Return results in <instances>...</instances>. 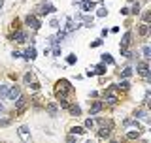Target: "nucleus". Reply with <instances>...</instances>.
I'll return each instance as SVG.
<instances>
[{"instance_id": "obj_1", "label": "nucleus", "mask_w": 151, "mask_h": 143, "mask_svg": "<svg viewBox=\"0 0 151 143\" xmlns=\"http://www.w3.org/2000/svg\"><path fill=\"white\" fill-rule=\"evenodd\" d=\"M70 92H72V85H70V81H68V79H60L59 83H57V87H55V94H57V98L63 100V98L68 96Z\"/></svg>"}, {"instance_id": "obj_2", "label": "nucleus", "mask_w": 151, "mask_h": 143, "mask_svg": "<svg viewBox=\"0 0 151 143\" xmlns=\"http://www.w3.org/2000/svg\"><path fill=\"white\" fill-rule=\"evenodd\" d=\"M138 74L149 83V66H147V62H140L138 64Z\"/></svg>"}, {"instance_id": "obj_3", "label": "nucleus", "mask_w": 151, "mask_h": 143, "mask_svg": "<svg viewBox=\"0 0 151 143\" xmlns=\"http://www.w3.org/2000/svg\"><path fill=\"white\" fill-rule=\"evenodd\" d=\"M27 104H28V98L27 96H19L17 100H15V109L19 113H23L27 109Z\"/></svg>"}, {"instance_id": "obj_4", "label": "nucleus", "mask_w": 151, "mask_h": 143, "mask_svg": "<svg viewBox=\"0 0 151 143\" xmlns=\"http://www.w3.org/2000/svg\"><path fill=\"white\" fill-rule=\"evenodd\" d=\"M25 25L30 26V28H34V30H38V28H40V21H38L34 15H27L25 17Z\"/></svg>"}, {"instance_id": "obj_5", "label": "nucleus", "mask_w": 151, "mask_h": 143, "mask_svg": "<svg viewBox=\"0 0 151 143\" xmlns=\"http://www.w3.org/2000/svg\"><path fill=\"white\" fill-rule=\"evenodd\" d=\"M19 96H21V89H19L17 85H13L12 89H8V96L6 98H9V100H13V102H15Z\"/></svg>"}, {"instance_id": "obj_6", "label": "nucleus", "mask_w": 151, "mask_h": 143, "mask_svg": "<svg viewBox=\"0 0 151 143\" xmlns=\"http://www.w3.org/2000/svg\"><path fill=\"white\" fill-rule=\"evenodd\" d=\"M102 102H93L91 104V107H89V113H91V115H96V113H100L102 111Z\"/></svg>"}, {"instance_id": "obj_7", "label": "nucleus", "mask_w": 151, "mask_h": 143, "mask_svg": "<svg viewBox=\"0 0 151 143\" xmlns=\"http://www.w3.org/2000/svg\"><path fill=\"white\" fill-rule=\"evenodd\" d=\"M9 38H12V40H15L17 44H23V41L27 40V34H25V32H21V30H17L15 34H12Z\"/></svg>"}, {"instance_id": "obj_8", "label": "nucleus", "mask_w": 151, "mask_h": 143, "mask_svg": "<svg viewBox=\"0 0 151 143\" xmlns=\"http://www.w3.org/2000/svg\"><path fill=\"white\" fill-rule=\"evenodd\" d=\"M94 6H96V4L91 2V0H81V9H83V11H91Z\"/></svg>"}, {"instance_id": "obj_9", "label": "nucleus", "mask_w": 151, "mask_h": 143, "mask_svg": "<svg viewBox=\"0 0 151 143\" xmlns=\"http://www.w3.org/2000/svg\"><path fill=\"white\" fill-rule=\"evenodd\" d=\"M132 115H134V119H145V121H147V111H145V109H136L134 113H132Z\"/></svg>"}, {"instance_id": "obj_10", "label": "nucleus", "mask_w": 151, "mask_h": 143, "mask_svg": "<svg viewBox=\"0 0 151 143\" xmlns=\"http://www.w3.org/2000/svg\"><path fill=\"white\" fill-rule=\"evenodd\" d=\"M40 13H44V15H47V13H53L55 11V6H51V4H44V6H40Z\"/></svg>"}, {"instance_id": "obj_11", "label": "nucleus", "mask_w": 151, "mask_h": 143, "mask_svg": "<svg viewBox=\"0 0 151 143\" xmlns=\"http://www.w3.org/2000/svg\"><path fill=\"white\" fill-rule=\"evenodd\" d=\"M68 109H70V115H74V117H79V115H81V107L76 106V104H74V106H68Z\"/></svg>"}, {"instance_id": "obj_12", "label": "nucleus", "mask_w": 151, "mask_h": 143, "mask_svg": "<svg viewBox=\"0 0 151 143\" xmlns=\"http://www.w3.org/2000/svg\"><path fill=\"white\" fill-rule=\"evenodd\" d=\"M23 56H25V59L27 60H32V59H34V56H36V49H34V47H28V49H27V53L25 55H23Z\"/></svg>"}, {"instance_id": "obj_13", "label": "nucleus", "mask_w": 151, "mask_h": 143, "mask_svg": "<svg viewBox=\"0 0 151 143\" xmlns=\"http://www.w3.org/2000/svg\"><path fill=\"white\" fill-rule=\"evenodd\" d=\"M110 134H111V128H106L104 126L100 132H98V137H102V139H108L110 137Z\"/></svg>"}, {"instance_id": "obj_14", "label": "nucleus", "mask_w": 151, "mask_h": 143, "mask_svg": "<svg viewBox=\"0 0 151 143\" xmlns=\"http://www.w3.org/2000/svg\"><path fill=\"white\" fill-rule=\"evenodd\" d=\"M19 134H21L23 139H28V137H30V130H28V126H21V128H19Z\"/></svg>"}, {"instance_id": "obj_15", "label": "nucleus", "mask_w": 151, "mask_h": 143, "mask_svg": "<svg viewBox=\"0 0 151 143\" xmlns=\"http://www.w3.org/2000/svg\"><path fill=\"white\" fill-rule=\"evenodd\" d=\"M106 94H108V96H117V94H119V89H117V85H111V87H108Z\"/></svg>"}, {"instance_id": "obj_16", "label": "nucleus", "mask_w": 151, "mask_h": 143, "mask_svg": "<svg viewBox=\"0 0 151 143\" xmlns=\"http://www.w3.org/2000/svg\"><path fill=\"white\" fill-rule=\"evenodd\" d=\"M138 32H140V36H144V38H145V36L149 34V25H147V23H144V25L138 28Z\"/></svg>"}, {"instance_id": "obj_17", "label": "nucleus", "mask_w": 151, "mask_h": 143, "mask_svg": "<svg viewBox=\"0 0 151 143\" xmlns=\"http://www.w3.org/2000/svg\"><path fill=\"white\" fill-rule=\"evenodd\" d=\"M47 113H49L51 117H57V106L55 104H47Z\"/></svg>"}, {"instance_id": "obj_18", "label": "nucleus", "mask_w": 151, "mask_h": 143, "mask_svg": "<svg viewBox=\"0 0 151 143\" xmlns=\"http://www.w3.org/2000/svg\"><path fill=\"white\" fill-rule=\"evenodd\" d=\"M129 11L132 13V15H138V13H140V4L136 2V0H134V4H132V8L129 9Z\"/></svg>"}, {"instance_id": "obj_19", "label": "nucleus", "mask_w": 151, "mask_h": 143, "mask_svg": "<svg viewBox=\"0 0 151 143\" xmlns=\"http://www.w3.org/2000/svg\"><path fill=\"white\" fill-rule=\"evenodd\" d=\"M130 75H132V68H130V66H127V68L121 72V77L127 79V77H130Z\"/></svg>"}, {"instance_id": "obj_20", "label": "nucleus", "mask_w": 151, "mask_h": 143, "mask_svg": "<svg viewBox=\"0 0 151 143\" xmlns=\"http://www.w3.org/2000/svg\"><path fill=\"white\" fill-rule=\"evenodd\" d=\"M125 126H134V128H142L140 124H138V121H130V119H127L125 122H123Z\"/></svg>"}, {"instance_id": "obj_21", "label": "nucleus", "mask_w": 151, "mask_h": 143, "mask_svg": "<svg viewBox=\"0 0 151 143\" xmlns=\"http://www.w3.org/2000/svg\"><path fill=\"white\" fill-rule=\"evenodd\" d=\"M104 98H106V102L110 104V106H115L117 104V96H108V94H104Z\"/></svg>"}, {"instance_id": "obj_22", "label": "nucleus", "mask_w": 151, "mask_h": 143, "mask_svg": "<svg viewBox=\"0 0 151 143\" xmlns=\"http://www.w3.org/2000/svg\"><path fill=\"white\" fill-rule=\"evenodd\" d=\"M129 87H130V85H129V81H127V79H123L121 83H117V89H123V90H129Z\"/></svg>"}, {"instance_id": "obj_23", "label": "nucleus", "mask_w": 151, "mask_h": 143, "mask_svg": "<svg viewBox=\"0 0 151 143\" xmlns=\"http://www.w3.org/2000/svg\"><path fill=\"white\" fill-rule=\"evenodd\" d=\"M70 132L76 136V134H85V128H81V126H74V128H70Z\"/></svg>"}, {"instance_id": "obj_24", "label": "nucleus", "mask_w": 151, "mask_h": 143, "mask_svg": "<svg viewBox=\"0 0 151 143\" xmlns=\"http://www.w3.org/2000/svg\"><path fill=\"white\" fill-rule=\"evenodd\" d=\"M102 62H106V64H113V59H111V55L104 53V55H102Z\"/></svg>"}, {"instance_id": "obj_25", "label": "nucleus", "mask_w": 151, "mask_h": 143, "mask_svg": "<svg viewBox=\"0 0 151 143\" xmlns=\"http://www.w3.org/2000/svg\"><path fill=\"white\" fill-rule=\"evenodd\" d=\"M94 74H98V75L106 74V66H104V64H98V66H96V70H94Z\"/></svg>"}, {"instance_id": "obj_26", "label": "nucleus", "mask_w": 151, "mask_h": 143, "mask_svg": "<svg viewBox=\"0 0 151 143\" xmlns=\"http://www.w3.org/2000/svg\"><path fill=\"white\" fill-rule=\"evenodd\" d=\"M127 137H129V139H138V137H140V132L138 130H136V132H129Z\"/></svg>"}, {"instance_id": "obj_27", "label": "nucleus", "mask_w": 151, "mask_h": 143, "mask_svg": "<svg viewBox=\"0 0 151 143\" xmlns=\"http://www.w3.org/2000/svg\"><path fill=\"white\" fill-rule=\"evenodd\" d=\"M0 96H2V98L8 96V87H6V85H0Z\"/></svg>"}, {"instance_id": "obj_28", "label": "nucleus", "mask_w": 151, "mask_h": 143, "mask_svg": "<svg viewBox=\"0 0 151 143\" xmlns=\"http://www.w3.org/2000/svg\"><path fill=\"white\" fill-rule=\"evenodd\" d=\"M87 128H94V121H93V119H87V121H85V130H87Z\"/></svg>"}, {"instance_id": "obj_29", "label": "nucleus", "mask_w": 151, "mask_h": 143, "mask_svg": "<svg viewBox=\"0 0 151 143\" xmlns=\"http://www.w3.org/2000/svg\"><path fill=\"white\" fill-rule=\"evenodd\" d=\"M96 15H98V17H106V15H108V9L100 8V9H98V11H96Z\"/></svg>"}, {"instance_id": "obj_30", "label": "nucleus", "mask_w": 151, "mask_h": 143, "mask_svg": "<svg viewBox=\"0 0 151 143\" xmlns=\"http://www.w3.org/2000/svg\"><path fill=\"white\" fill-rule=\"evenodd\" d=\"M76 60H78V56H76V55H68V59H66V62H68V64H74Z\"/></svg>"}, {"instance_id": "obj_31", "label": "nucleus", "mask_w": 151, "mask_h": 143, "mask_svg": "<svg viewBox=\"0 0 151 143\" xmlns=\"http://www.w3.org/2000/svg\"><path fill=\"white\" fill-rule=\"evenodd\" d=\"M149 55H151V49H149L147 45H144V56H145V59H149Z\"/></svg>"}, {"instance_id": "obj_32", "label": "nucleus", "mask_w": 151, "mask_h": 143, "mask_svg": "<svg viewBox=\"0 0 151 143\" xmlns=\"http://www.w3.org/2000/svg\"><path fill=\"white\" fill-rule=\"evenodd\" d=\"M49 25L53 26V28H59V25H60V23L57 21V19H51V21H49Z\"/></svg>"}, {"instance_id": "obj_33", "label": "nucleus", "mask_w": 151, "mask_h": 143, "mask_svg": "<svg viewBox=\"0 0 151 143\" xmlns=\"http://www.w3.org/2000/svg\"><path fill=\"white\" fill-rule=\"evenodd\" d=\"M85 25H87V26H93V17H85Z\"/></svg>"}, {"instance_id": "obj_34", "label": "nucleus", "mask_w": 151, "mask_h": 143, "mask_svg": "<svg viewBox=\"0 0 151 143\" xmlns=\"http://www.w3.org/2000/svg\"><path fill=\"white\" fill-rule=\"evenodd\" d=\"M144 23H147V25H149V11L144 13Z\"/></svg>"}, {"instance_id": "obj_35", "label": "nucleus", "mask_w": 151, "mask_h": 143, "mask_svg": "<svg viewBox=\"0 0 151 143\" xmlns=\"http://www.w3.org/2000/svg\"><path fill=\"white\" fill-rule=\"evenodd\" d=\"M32 81V75L30 74H25V83H30Z\"/></svg>"}, {"instance_id": "obj_36", "label": "nucleus", "mask_w": 151, "mask_h": 143, "mask_svg": "<svg viewBox=\"0 0 151 143\" xmlns=\"http://www.w3.org/2000/svg\"><path fill=\"white\" fill-rule=\"evenodd\" d=\"M53 55H55V56L60 55V47H55V49H53Z\"/></svg>"}, {"instance_id": "obj_37", "label": "nucleus", "mask_w": 151, "mask_h": 143, "mask_svg": "<svg viewBox=\"0 0 151 143\" xmlns=\"http://www.w3.org/2000/svg\"><path fill=\"white\" fill-rule=\"evenodd\" d=\"M66 141H70V143H74V141H76V137H74V134H70L68 137H66Z\"/></svg>"}, {"instance_id": "obj_38", "label": "nucleus", "mask_w": 151, "mask_h": 143, "mask_svg": "<svg viewBox=\"0 0 151 143\" xmlns=\"http://www.w3.org/2000/svg\"><path fill=\"white\" fill-rule=\"evenodd\" d=\"M100 44H102V40H96V41H93V44H91V47H98Z\"/></svg>"}, {"instance_id": "obj_39", "label": "nucleus", "mask_w": 151, "mask_h": 143, "mask_svg": "<svg viewBox=\"0 0 151 143\" xmlns=\"http://www.w3.org/2000/svg\"><path fill=\"white\" fill-rule=\"evenodd\" d=\"M12 56H13V59H19V56H21V53H19V51H13Z\"/></svg>"}, {"instance_id": "obj_40", "label": "nucleus", "mask_w": 151, "mask_h": 143, "mask_svg": "<svg viewBox=\"0 0 151 143\" xmlns=\"http://www.w3.org/2000/svg\"><path fill=\"white\" fill-rule=\"evenodd\" d=\"M28 85H30V87L34 89V90H38V89H40V85H38V83H28Z\"/></svg>"}, {"instance_id": "obj_41", "label": "nucleus", "mask_w": 151, "mask_h": 143, "mask_svg": "<svg viewBox=\"0 0 151 143\" xmlns=\"http://www.w3.org/2000/svg\"><path fill=\"white\" fill-rule=\"evenodd\" d=\"M6 124H9V121H8V119H4V121H0V126H6Z\"/></svg>"}, {"instance_id": "obj_42", "label": "nucleus", "mask_w": 151, "mask_h": 143, "mask_svg": "<svg viewBox=\"0 0 151 143\" xmlns=\"http://www.w3.org/2000/svg\"><path fill=\"white\" fill-rule=\"evenodd\" d=\"M2 6H4V0H0V9H2Z\"/></svg>"}, {"instance_id": "obj_43", "label": "nucleus", "mask_w": 151, "mask_h": 143, "mask_svg": "<svg viewBox=\"0 0 151 143\" xmlns=\"http://www.w3.org/2000/svg\"><path fill=\"white\" fill-rule=\"evenodd\" d=\"M2 109H4V107H2V104H0V111H2Z\"/></svg>"}, {"instance_id": "obj_44", "label": "nucleus", "mask_w": 151, "mask_h": 143, "mask_svg": "<svg viewBox=\"0 0 151 143\" xmlns=\"http://www.w3.org/2000/svg\"><path fill=\"white\" fill-rule=\"evenodd\" d=\"M129 2H134V0H129Z\"/></svg>"}]
</instances>
